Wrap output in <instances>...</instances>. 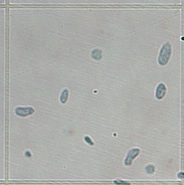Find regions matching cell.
<instances>
[{"label":"cell","mask_w":184,"mask_h":185,"mask_svg":"<svg viewBox=\"0 0 184 185\" xmlns=\"http://www.w3.org/2000/svg\"><path fill=\"white\" fill-rule=\"evenodd\" d=\"M35 112V110L33 108L31 107H18L15 109V113L21 117H26L29 115L32 114Z\"/></svg>","instance_id":"obj_2"},{"label":"cell","mask_w":184,"mask_h":185,"mask_svg":"<svg viewBox=\"0 0 184 185\" xmlns=\"http://www.w3.org/2000/svg\"><path fill=\"white\" fill-rule=\"evenodd\" d=\"M91 57H92V58H94L96 60H101L102 57V51L100 50H98V49H95V50L92 51Z\"/></svg>","instance_id":"obj_6"},{"label":"cell","mask_w":184,"mask_h":185,"mask_svg":"<svg viewBox=\"0 0 184 185\" xmlns=\"http://www.w3.org/2000/svg\"><path fill=\"white\" fill-rule=\"evenodd\" d=\"M138 152H139L138 149H132L129 153H128V155L125 161L126 164H130L132 161L133 158L137 156Z\"/></svg>","instance_id":"obj_4"},{"label":"cell","mask_w":184,"mask_h":185,"mask_svg":"<svg viewBox=\"0 0 184 185\" xmlns=\"http://www.w3.org/2000/svg\"><path fill=\"white\" fill-rule=\"evenodd\" d=\"M68 90L67 89H64L62 92H61V96H60V101L61 102L62 104H65L67 100H68Z\"/></svg>","instance_id":"obj_5"},{"label":"cell","mask_w":184,"mask_h":185,"mask_svg":"<svg viewBox=\"0 0 184 185\" xmlns=\"http://www.w3.org/2000/svg\"><path fill=\"white\" fill-rule=\"evenodd\" d=\"M26 155H27V156H31V154H30V152L29 151H27L26 152Z\"/></svg>","instance_id":"obj_8"},{"label":"cell","mask_w":184,"mask_h":185,"mask_svg":"<svg viewBox=\"0 0 184 185\" xmlns=\"http://www.w3.org/2000/svg\"><path fill=\"white\" fill-rule=\"evenodd\" d=\"M85 141L87 142V143H88L89 144H90V145H91V146L93 144V142H92V141L91 140V139H90L89 137H88V136L85 137Z\"/></svg>","instance_id":"obj_7"},{"label":"cell","mask_w":184,"mask_h":185,"mask_svg":"<svg viewBox=\"0 0 184 185\" xmlns=\"http://www.w3.org/2000/svg\"><path fill=\"white\" fill-rule=\"evenodd\" d=\"M171 54V46L169 43L165 44L162 48L161 50L159 53L158 57V63L162 65H165L169 60Z\"/></svg>","instance_id":"obj_1"},{"label":"cell","mask_w":184,"mask_h":185,"mask_svg":"<svg viewBox=\"0 0 184 185\" xmlns=\"http://www.w3.org/2000/svg\"><path fill=\"white\" fill-rule=\"evenodd\" d=\"M166 93V87L163 84H160L157 88L156 97L158 99H162Z\"/></svg>","instance_id":"obj_3"}]
</instances>
